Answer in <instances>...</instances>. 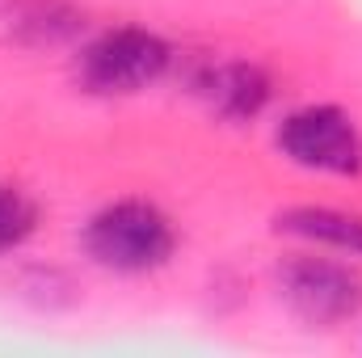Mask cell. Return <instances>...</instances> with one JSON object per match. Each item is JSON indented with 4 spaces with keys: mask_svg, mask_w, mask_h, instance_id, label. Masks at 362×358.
Returning a JSON list of instances; mask_svg holds the SVG:
<instances>
[{
    "mask_svg": "<svg viewBox=\"0 0 362 358\" xmlns=\"http://www.w3.org/2000/svg\"><path fill=\"white\" fill-rule=\"evenodd\" d=\"M181 245L177 219L144 194H118L93 207L81 224V253L93 270L114 278H152L173 266Z\"/></svg>",
    "mask_w": 362,
    "mask_h": 358,
    "instance_id": "6da1fadb",
    "label": "cell"
},
{
    "mask_svg": "<svg viewBox=\"0 0 362 358\" xmlns=\"http://www.w3.org/2000/svg\"><path fill=\"white\" fill-rule=\"evenodd\" d=\"M177 72V47L139 21H118L72 47V81L85 97L122 101L165 85Z\"/></svg>",
    "mask_w": 362,
    "mask_h": 358,
    "instance_id": "7a4b0ae2",
    "label": "cell"
},
{
    "mask_svg": "<svg viewBox=\"0 0 362 358\" xmlns=\"http://www.w3.org/2000/svg\"><path fill=\"white\" fill-rule=\"evenodd\" d=\"M274 304L308 333H337L362 316V262L295 245L270 266Z\"/></svg>",
    "mask_w": 362,
    "mask_h": 358,
    "instance_id": "3957f363",
    "label": "cell"
},
{
    "mask_svg": "<svg viewBox=\"0 0 362 358\" xmlns=\"http://www.w3.org/2000/svg\"><path fill=\"white\" fill-rule=\"evenodd\" d=\"M270 139L274 152L308 178H362V122L337 101H299L282 110Z\"/></svg>",
    "mask_w": 362,
    "mask_h": 358,
    "instance_id": "277c9868",
    "label": "cell"
},
{
    "mask_svg": "<svg viewBox=\"0 0 362 358\" xmlns=\"http://www.w3.org/2000/svg\"><path fill=\"white\" fill-rule=\"evenodd\" d=\"M185 89L219 127H249L270 114L278 81L253 55H211L189 68Z\"/></svg>",
    "mask_w": 362,
    "mask_h": 358,
    "instance_id": "5b68a950",
    "label": "cell"
},
{
    "mask_svg": "<svg viewBox=\"0 0 362 358\" xmlns=\"http://www.w3.org/2000/svg\"><path fill=\"white\" fill-rule=\"evenodd\" d=\"M270 232L303 245V249H325L337 258L362 262V211L358 207H337V202H291L270 215Z\"/></svg>",
    "mask_w": 362,
    "mask_h": 358,
    "instance_id": "8992f818",
    "label": "cell"
},
{
    "mask_svg": "<svg viewBox=\"0 0 362 358\" xmlns=\"http://www.w3.org/2000/svg\"><path fill=\"white\" fill-rule=\"evenodd\" d=\"M4 30L25 51H64L89 34V21L68 0H17Z\"/></svg>",
    "mask_w": 362,
    "mask_h": 358,
    "instance_id": "52a82bcc",
    "label": "cell"
},
{
    "mask_svg": "<svg viewBox=\"0 0 362 358\" xmlns=\"http://www.w3.org/2000/svg\"><path fill=\"white\" fill-rule=\"evenodd\" d=\"M13 287H17V299H21L25 308L47 312V316L72 312V308L85 299V291H81V282L72 278V270L55 266V262H30V266H21L17 278H13Z\"/></svg>",
    "mask_w": 362,
    "mask_h": 358,
    "instance_id": "ba28073f",
    "label": "cell"
},
{
    "mask_svg": "<svg viewBox=\"0 0 362 358\" xmlns=\"http://www.w3.org/2000/svg\"><path fill=\"white\" fill-rule=\"evenodd\" d=\"M42 228V202L21 181H0V258L21 253Z\"/></svg>",
    "mask_w": 362,
    "mask_h": 358,
    "instance_id": "9c48e42d",
    "label": "cell"
},
{
    "mask_svg": "<svg viewBox=\"0 0 362 358\" xmlns=\"http://www.w3.org/2000/svg\"><path fill=\"white\" fill-rule=\"evenodd\" d=\"M13 4H17V0H0V30L8 25V17H13Z\"/></svg>",
    "mask_w": 362,
    "mask_h": 358,
    "instance_id": "30bf717a",
    "label": "cell"
}]
</instances>
